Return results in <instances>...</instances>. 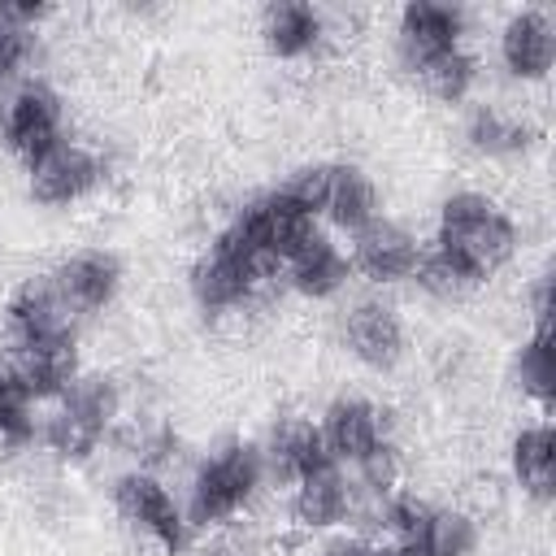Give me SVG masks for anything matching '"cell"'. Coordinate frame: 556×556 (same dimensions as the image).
<instances>
[{
	"label": "cell",
	"mask_w": 556,
	"mask_h": 556,
	"mask_svg": "<svg viewBox=\"0 0 556 556\" xmlns=\"http://www.w3.org/2000/svg\"><path fill=\"white\" fill-rule=\"evenodd\" d=\"M182 291L204 321H239L256 313L278 287H274V269L217 222L208 239L191 252L182 269Z\"/></svg>",
	"instance_id": "obj_6"
},
{
	"label": "cell",
	"mask_w": 556,
	"mask_h": 556,
	"mask_svg": "<svg viewBox=\"0 0 556 556\" xmlns=\"http://www.w3.org/2000/svg\"><path fill=\"white\" fill-rule=\"evenodd\" d=\"M421 235L439 256L465 269L482 291L495 278H504L526 252V222L517 217L513 200H504L486 182L447 187L434 200L430 226Z\"/></svg>",
	"instance_id": "obj_2"
},
{
	"label": "cell",
	"mask_w": 556,
	"mask_h": 556,
	"mask_svg": "<svg viewBox=\"0 0 556 556\" xmlns=\"http://www.w3.org/2000/svg\"><path fill=\"white\" fill-rule=\"evenodd\" d=\"M391 70L430 104L460 113L486 91L478 22L456 0H408L387 22Z\"/></svg>",
	"instance_id": "obj_1"
},
{
	"label": "cell",
	"mask_w": 556,
	"mask_h": 556,
	"mask_svg": "<svg viewBox=\"0 0 556 556\" xmlns=\"http://www.w3.org/2000/svg\"><path fill=\"white\" fill-rule=\"evenodd\" d=\"M278 187L330 235L348 239L361 226H369L382 208V182L378 174L356 156H308L282 169Z\"/></svg>",
	"instance_id": "obj_7"
},
{
	"label": "cell",
	"mask_w": 556,
	"mask_h": 556,
	"mask_svg": "<svg viewBox=\"0 0 556 556\" xmlns=\"http://www.w3.org/2000/svg\"><path fill=\"white\" fill-rule=\"evenodd\" d=\"M543 117L521 96L482 91L456 113V143L482 169H521L543 148Z\"/></svg>",
	"instance_id": "obj_11"
},
{
	"label": "cell",
	"mask_w": 556,
	"mask_h": 556,
	"mask_svg": "<svg viewBox=\"0 0 556 556\" xmlns=\"http://www.w3.org/2000/svg\"><path fill=\"white\" fill-rule=\"evenodd\" d=\"M274 287L287 291L300 304H339L348 291H356L352 282V261H348V243L321 226H313L274 269Z\"/></svg>",
	"instance_id": "obj_18"
},
{
	"label": "cell",
	"mask_w": 556,
	"mask_h": 556,
	"mask_svg": "<svg viewBox=\"0 0 556 556\" xmlns=\"http://www.w3.org/2000/svg\"><path fill=\"white\" fill-rule=\"evenodd\" d=\"M256 443H261V456H265V469H269V486L274 491H282V486L300 482L304 473L330 465L313 408H278L265 421V430L256 434Z\"/></svg>",
	"instance_id": "obj_21"
},
{
	"label": "cell",
	"mask_w": 556,
	"mask_h": 556,
	"mask_svg": "<svg viewBox=\"0 0 556 556\" xmlns=\"http://www.w3.org/2000/svg\"><path fill=\"white\" fill-rule=\"evenodd\" d=\"M43 278L52 282V291L61 295V304L74 313L78 326L109 317L126 295V261L109 243H83L61 252L43 269Z\"/></svg>",
	"instance_id": "obj_16"
},
{
	"label": "cell",
	"mask_w": 556,
	"mask_h": 556,
	"mask_svg": "<svg viewBox=\"0 0 556 556\" xmlns=\"http://www.w3.org/2000/svg\"><path fill=\"white\" fill-rule=\"evenodd\" d=\"M113 182V156L91 135H65L56 148L22 165V191L43 213H74L96 204Z\"/></svg>",
	"instance_id": "obj_12"
},
{
	"label": "cell",
	"mask_w": 556,
	"mask_h": 556,
	"mask_svg": "<svg viewBox=\"0 0 556 556\" xmlns=\"http://www.w3.org/2000/svg\"><path fill=\"white\" fill-rule=\"evenodd\" d=\"M56 13L48 4H0V91L43 74L48 22Z\"/></svg>",
	"instance_id": "obj_23"
},
{
	"label": "cell",
	"mask_w": 556,
	"mask_h": 556,
	"mask_svg": "<svg viewBox=\"0 0 556 556\" xmlns=\"http://www.w3.org/2000/svg\"><path fill=\"white\" fill-rule=\"evenodd\" d=\"M109 508L117 517V526L152 547L156 556H191L195 552V530L187 521L182 508V491L169 473L161 469H143V465H122L109 478Z\"/></svg>",
	"instance_id": "obj_8"
},
{
	"label": "cell",
	"mask_w": 556,
	"mask_h": 556,
	"mask_svg": "<svg viewBox=\"0 0 556 556\" xmlns=\"http://www.w3.org/2000/svg\"><path fill=\"white\" fill-rule=\"evenodd\" d=\"M521 313H526V326H552V269H547V265H539V269L526 278Z\"/></svg>",
	"instance_id": "obj_27"
},
{
	"label": "cell",
	"mask_w": 556,
	"mask_h": 556,
	"mask_svg": "<svg viewBox=\"0 0 556 556\" xmlns=\"http://www.w3.org/2000/svg\"><path fill=\"white\" fill-rule=\"evenodd\" d=\"M486 74L513 96L547 91L556 74V9L552 4H513L491 22L486 35Z\"/></svg>",
	"instance_id": "obj_10"
},
{
	"label": "cell",
	"mask_w": 556,
	"mask_h": 556,
	"mask_svg": "<svg viewBox=\"0 0 556 556\" xmlns=\"http://www.w3.org/2000/svg\"><path fill=\"white\" fill-rule=\"evenodd\" d=\"M130 391L122 374L87 365L48 408H43V430H39V452L56 460L61 469H83L104 447L117 443L126 417H130Z\"/></svg>",
	"instance_id": "obj_5"
},
{
	"label": "cell",
	"mask_w": 556,
	"mask_h": 556,
	"mask_svg": "<svg viewBox=\"0 0 556 556\" xmlns=\"http://www.w3.org/2000/svg\"><path fill=\"white\" fill-rule=\"evenodd\" d=\"M343 243H348L352 282L356 287L400 295V291H408V282L417 274L426 235L417 226H408L404 217H395V213H378L369 226H361Z\"/></svg>",
	"instance_id": "obj_15"
},
{
	"label": "cell",
	"mask_w": 556,
	"mask_h": 556,
	"mask_svg": "<svg viewBox=\"0 0 556 556\" xmlns=\"http://www.w3.org/2000/svg\"><path fill=\"white\" fill-rule=\"evenodd\" d=\"M65 135H74V109L48 74L22 78L0 91V148L17 169L56 148Z\"/></svg>",
	"instance_id": "obj_13"
},
{
	"label": "cell",
	"mask_w": 556,
	"mask_h": 556,
	"mask_svg": "<svg viewBox=\"0 0 556 556\" xmlns=\"http://www.w3.org/2000/svg\"><path fill=\"white\" fill-rule=\"evenodd\" d=\"M178 491L195 539L239 530L274 491L256 434H222L208 447H200L182 465Z\"/></svg>",
	"instance_id": "obj_3"
},
{
	"label": "cell",
	"mask_w": 556,
	"mask_h": 556,
	"mask_svg": "<svg viewBox=\"0 0 556 556\" xmlns=\"http://www.w3.org/2000/svg\"><path fill=\"white\" fill-rule=\"evenodd\" d=\"M13 369L22 374V382L35 391V400L48 408L83 369V339H61V343H39V348H0Z\"/></svg>",
	"instance_id": "obj_24"
},
{
	"label": "cell",
	"mask_w": 556,
	"mask_h": 556,
	"mask_svg": "<svg viewBox=\"0 0 556 556\" xmlns=\"http://www.w3.org/2000/svg\"><path fill=\"white\" fill-rule=\"evenodd\" d=\"M378 556H421L413 543H391V539H378Z\"/></svg>",
	"instance_id": "obj_29"
},
{
	"label": "cell",
	"mask_w": 556,
	"mask_h": 556,
	"mask_svg": "<svg viewBox=\"0 0 556 556\" xmlns=\"http://www.w3.org/2000/svg\"><path fill=\"white\" fill-rule=\"evenodd\" d=\"M282 517L295 534L304 539H330V534H343V530H356L361 521V486L352 473H343L339 465H321L313 473H304L300 482L282 486Z\"/></svg>",
	"instance_id": "obj_17"
},
{
	"label": "cell",
	"mask_w": 556,
	"mask_h": 556,
	"mask_svg": "<svg viewBox=\"0 0 556 556\" xmlns=\"http://www.w3.org/2000/svg\"><path fill=\"white\" fill-rule=\"evenodd\" d=\"M117 447L126 452V465H143V469H178L182 465V434L174 426V417L156 413V408H130Z\"/></svg>",
	"instance_id": "obj_26"
},
{
	"label": "cell",
	"mask_w": 556,
	"mask_h": 556,
	"mask_svg": "<svg viewBox=\"0 0 556 556\" xmlns=\"http://www.w3.org/2000/svg\"><path fill=\"white\" fill-rule=\"evenodd\" d=\"M504 382L530 413H552V400H556L552 326H521V334L504 356Z\"/></svg>",
	"instance_id": "obj_22"
},
{
	"label": "cell",
	"mask_w": 556,
	"mask_h": 556,
	"mask_svg": "<svg viewBox=\"0 0 556 556\" xmlns=\"http://www.w3.org/2000/svg\"><path fill=\"white\" fill-rule=\"evenodd\" d=\"M317 556H378V539L365 530H343L317 543Z\"/></svg>",
	"instance_id": "obj_28"
},
{
	"label": "cell",
	"mask_w": 556,
	"mask_h": 556,
	"mask_svg": "<svg viewBox=\"0 0 556 556\" xmlns=\"http://www.w3.org/2000/svg\"><path fill=\"white\" fill-rule=\"evenodd\" d=\"M252 35H256L265 61L282 65V70H313L339 48L343 26H339V13L326 9V4L269 0V4L256 9Z\"/></svg>",
	"instance_id": "obj_14"
},
{
	"label": "cell",
	"mask_w": 556,
	"mask_h": 556,
	"mask_svg": "<svg viewBox=\"0 0 556 556\" xmlns=\"http://www.w3.org/2000/svg\"><path fill=\"white\" fill-rule=\"evenodd\" d=\"M504 478L521 504L547 513L556 500V426L552 413L521 417L504 439Z\"/></svg>",
	"instance_id": "obj_20"
},
{
	"label": "cell",
	"mask_w": 556,
	"mask_h": 556,
	"mask_svg": "<svg viewBox=\"0 0 556 556\" xmlns=\"http://www.w3.org/2000/svg\"><path fill=\"white\" fill-rule=\"evenodd\" d=\"M0 334H4V348H39V343H61V339H83V326L74 321V313L61 304V295L39 269V274L17 278L4 291Z\"/></svg>",
	"instance_id": "obj_19"
},
{
	"label": "cell",
	"mask_w": 556,
	"mask_h": 556,
	"mask_svg": "<svg viewBox=\"0 0 556 556\" xmlns=\"http://www.w3.org/2000/svg\"><path fill=\"white\" fill-rule=\"evenodd\" d=\"M313 413H317V430H321L330 465L352 473L365 500L404 482L400 417L387 400L361 387H343L330 400H321V408Z\"/></svg>",
	"instance_id": "obj_4"
},
{
	"label": "cell",
	"mask_w": 556,
	"mask_h": 556,
	"mask_svg": "<svg viewBox=\"0 0 556 556\" xmlns=\"http://www.w3.org/2000/svg\"><path fill=\"white\" fill-rule=\"evenodd\" d=\"M334 348L369 378H395L413 356V326L400 295L348 291L334 304Z\"/></svg>",
	"instance_id": "obj_9"
},
{
	"label": "cell",
	"mask_w": 556,
	"mask_h": 556,
	"mask_svg": "<svg viewBox=\"0 0 556 556\" xmlns=\"http://www.w3.org/2000/svg\"><path fill=\"white\" fill-rule=\"evenodd\" d=\"M39 430H43V404L22 382L13 361L0 352V456L39 452Z\"/></svg>",
	"instance_id": "obj_25"
}]
</instances>
